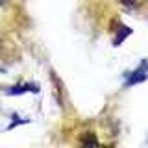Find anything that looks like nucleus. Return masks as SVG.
<instances>
[{
	"instance_id": "obj_1",
	"label": "nucleus",
	"mask_w": 148,
	"mask_h": 148,
	"mask_svg": "<svg viewBox=\"0 0 148 148\" xmlns=\"http://www.w3.org/2000/svg\"><path fill=\"white\" fill-rule=\"evenodd\" d=\"M146 76H148V63L143 61L133 72H128L126 74V85H135V83H141V82L146 80Z\"/></svg>"
},
{
	"instance_id": "obj_2",
	"label": "nucleus",
	"mask_w": 148,
	"mask_h": 148,
	"mask_svg": "<svg viewBox=\"0 0 148 148\" xmlns=\"http://www.w3.org/2000/svg\"><path fill=\"white\" fill-rule=\"evenodd\" d=\"M28 91L37 92L39 89H37V85H21V87H13V89H9L8 92H9V95H21V92H28Z\"/></svg>"
},
{
	"instance_id": "obj_5",
	"label": "nucleus",
	"mask_w": 148,
	"mask_h": 148,
	"mask_svg": "<svg viewBox=\"0 0 148 148\" xmlns=\"http://www.w3.org/2000/svg\"><path fill=\"white\" fill-rule=\"evenodd\" d=\"M0 72H2V69H0Z\"/></svg>"
},
{
	"instance_id": "obj_3",
	"label": "nucleus",
	"mask_w": 148,
	"mask_h": 148,
	"mask_svg": "<svg viewBox=\"0 0 148 148\" xmlns=\"http://www.w3.org/2000/svg\"><path fill=\"white\" fill-rule=\"evenodd\" d=\"M120 2H122L124 6H128V8H137V6H141L145 0H120Z\"/></svg>"
},
{
	"instance_id": "obj_4",
	"label": "nucleus",
	"mask_w": 148,
	"mask_h": 148,
	"mask_svg": "<svg viewBox=\"0 0 148 148\" xmlns=\"http://www.w3.org/2000/svg\"><path fill=\"white\" fill-rule=\"evenodd\" d=\"M82 145H98V143H96V139L92 135H85V139L82 141Z\"/></svg>"
}]
</instances>
